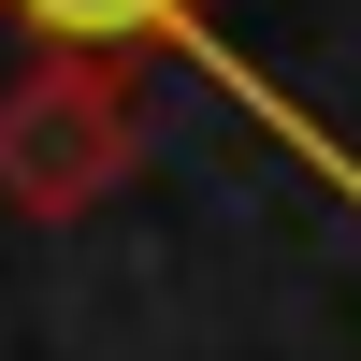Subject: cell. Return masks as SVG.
Segmentation results:
<instances>
[{"instance_id":"cell-1","label":"cell","mask_w":361,"mask_h":361,"mask_svg":"<svg viewBox=\"0 0 361 361\" xmlns=\"http://www.w3.org/2000/svg\"><path fill=\"white\" fill-rule=\"evenodd\" d=\"M0 15H15L29 44H58V58H159V29L188 15V0H0Z\"/></svg>"}]
</instances>
